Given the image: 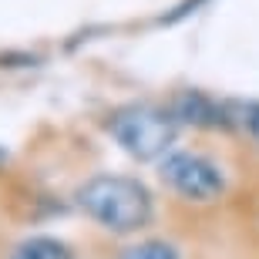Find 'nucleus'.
Wrapping results in <instances>:
<instances>
[{
	"instance_id": "7",
	"label": "nucleus",
	"mask_w": 259,
	"mask_h": 259,
	"mask_svg": "<svg viewBox=\"0 0 259 259\" xmlns=\"http://www.w3.org/2000/svg\"><path fill=\"white\" fill-rule=\"evenodd\" d=\"M239 121L246 125V132L259 142V105L249 101V105H239Z\"/></svg>"
},
{
	"instance_id": "4",
	"label": "nucleus",
	"mask_w": 259,
	"mask_h": 259,
	"mask_svg": "<svg viewBox=\"0 0 259 259\" xmlns=\"http://www.w3.org/2000/svg\"><path fill=\"white\" fill-rule=\"evenodd\" d=\"M172 115L179 121H189V125H199V128H229L232 118L222 105H215L212 98H205L202 91H182L175 98V108Z\"/></svg>"
},
{
	"instance_id": "3",
	"label": "nucleus",
	"mask_w": 259,
	"mask_h": 259,
	"mask_svg": "<svg viewBox=\"0 0 259 259\" xmlns=\"http://www.w3.org/2000/svg\"><path fill=\"white\" fill-rule=\"evenodd\" d=\"M162 182L172 185L175 192L189 202H212L219 199L226 182H222L219 165L192 152H175L162 162Z\"/></svg>"
},
{
	"instance_id": "2",
	"label": "nucleus",
	"mask_w": 259,
	"mask_h": 259,
	"mask_svg": "<svg viewBox=\"0 0 259 259\" xmlns=\"http://www.w3.org/2000/svg\"><path fill=\"white\" fill-rule=\"evenodd\" d=\"M111 135L132 158L152 162L162 158L165 148L175 142V115H165L152 105H135L111 118Z\"/></svg>"
},
{
	"instance_id": "1",
	"label": "nucleus",
	"mask_w": 259,
	"mask_h": 259,
	"mask_svg": "<svg viewBox=\"0 0 259 259\" xmlns=\"http://www.w3.org/2000/svg\"><path fill=\"white\" fill-rule=\"evenodd\" d=\"M77 205L111 232H135L152 219L148 189L128 175H95L77 189Z\"/></svg>"
},
{
	"instance_id": "6",
	"label": "nucleus",
	"mask_w": 259,
	"mask_h": 259,
	"mask_svg": "<svg viewBox=\"0 0 259 259\" xmlns=\"http://www.w3.org/2000/svg\"><path fill=\"white\" fill-rule=\"evenodd\" d=\"M121 259H179V252L168 242H138L121 252Z\"/></svg>"
},
{
	"instance_id": "5",
	"label": "nucleus",
	"mask_w": 259,
	"mask_h": 259,
	"mask_svg": "<svg viewBox=\"0 0 259 259\" xmlns=\"http://www.w3.org/2000/svg\"><path fill=\"white\" fill-rule=\"evenodd\" d=\"M10 259H74V252L67 249L64 242L51 239V236H37V239L20 242Z\"/></svg>"
},
{
	"instance_id": "8",
	"label": "nucleus",
	"mask_w": 259,
	"mask_h": 259,
	"mask_svg": "<svg viewBox=\"0 0 259 259\" xmlns=\"http://www.w3.org/2000/svg\"><path fill=\"white\" fill-rule=\"evenodd\" d=\"M202 4H205V0H185V4H179V7H175L172 14H168V17H162V24H175V20L189 17V14H192L195 7H202Z\"/></svg>"
}]
</instances>
